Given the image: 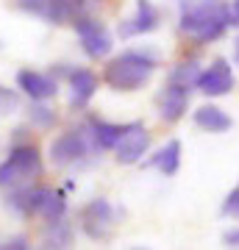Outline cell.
<instances>
[{"mask_svg": "<svg viewBox=\"0 0 239 250\" xmlns=\"http://www.w3.org/2000/svg\"><path fill=\"white\" fill-rule=\"evenodd\" d=\"M178 3H181L178 28L186 36H192L197 45L220 39L231 25V11L225 0H178Z\"/></svg>", "mask_w": 239, "mask_h": 250, "instance_id": "1", "label": "cell"}, {"mask_svg": "<svg viewBox=\"0 0 239 250\" xmlns=\"http://www.w3.org/2000/svg\"><path fill=\"white\" fill-rule=\"evenodd\" d=\"M153 70H156V56L148 50H125L117 59L106 64L103 70V81L117 92H136L151 81Z\"/></svg>", "mask_w": 239, "mask_h": 250, "instance_id": "2", "label": "cell"}, {"mask_svg": "<svg viewBox=\"0 0 239 250\" xmlns=\"http://www.w3.org/2000/svg\"><path fill=\"white\" fill-rule=\"evenodd\" d=\"M20 9L50 25H72L98 9V0H20Z\"/></svg>", "mask_w": 239, "mask_h": 250, "instance_id": "3", "label": "cell"}, {"mask_svg": "<svg viewBox=\"0 0 239 250\" xmlns=\"http://www.w3.org/2000/svg\"><path fill=\"white\" fill-rule=\"evenodd\" d=\"M42 175V156L34 145H14L9 159L0 164V189H17L25 181Z\"/></svg>", "mask_w": 239, "mask_h": 250, "instance_id": "4", "label": "cell"}, {"mask_svg": "<svg viewBox=\"0 0 239 250\" xmlns=\"http://www.w3.org/2000/svg\"><path fill=\"white\" fill-rule=\"evenodd\" d=\"M72 25H75V34H78V39H81V47H84V53H87L89 59H106V56L111 53L114 39H111L109 28L103 25L100 20H95L92 14H87V17L75 20Z\"/></svg>", "mask_w": 239, "mask_h": 250, "instance_id": "5", "label": "cell"}, {"mask_svg": "<svg viewBox=\"0 0 239 250\" xmlns=\"http://www.w3.org/2000/svg\"><path fill=\"white\" fill-rule=\"evenodd\" d=\"M111 225H114V208H111L106 197L89 200L81 208V228H84L89 239H106L111 233Z\"/></svg>", "mask_w": 239, "mask_h": 250, "instance_id": "6", "label": "cell"}, {"mask_svg": "<svg viewBox=\"0 0 239 250\" xmlns=\"http://www.w3.org/2000/svg\"><path fill=\"white\" fill-rule=\"evenodd\" d=\"M89 156V139L84 131H67V134L56 136L50 145V161L56 167H70L78 164Z\"/></svg>", "mask_w": 239, "mask_h": 250, "instance_id": "7", "label": "cell"}, {"mask_svg": "<svg viewBox=\"0 0 239 250\" xmlns=\"http://www.w3.org/2000/svg\"><path fill=\"white\" fill-rule=\"evenodd\" d=\"M192 98V83H181V81H167V86L159 92L156 106H159V117L164 123H178L186 114Z\"/></svg>", "mask_w": 239, "mask_h": 250, "instance_id": "8", "label": "cell"}, {"mask_svg": "<svg viewBox=\"0 0 239 250\" xmlns=\"http://www.w3.org/2000/svg\"><path fill=\"white\" fill-rule=\"evenodd\" d=\"M197 89L203 92L206 98H222L234 89V70L225 59H214L206 70H200L197 75Z\"/></svg>", "mask_w": 239, "mask_h": 250, "instance_id": "9", "label": "cell"}, {"mask_svg": "<svg viewBox=\"0 0 239 250\" xmlns=\"http://www.w3.org/2000/svg\"><path fill=\"white\" fill-rule=\"evenodd\" d=\"M148 147H151V134L145 131L142 123H131V128L114 145V159L117 164H136L148 153Z\"/></svg>", "mask_w": 239, "mask_h": 250, "instance_id": "10", "label": "cell"}, {"mask_svg": "<svg viewBox=\"0 0 239 250\" xmlns=\"http://www.w3.org/2000/svg\"><path fill=\"white\" fill-rule=\"evenodd\" d=\"M50 192H53V189H47V187H25V184H22V187L9 192L6 206H9L11 211H17L20 217H36V214H42V208H44V203H47Z\"/></svg>", "mask_w": 239, "mask_h": 250, "instance_id": "11", "label": "cell"}, {"mask_svg": "<svg viewBox=\"0 0 239 250\" xmlns=\"http://www.w3.org/2000/svg\"><path fill=\"white\" fill-rule=\"evenodd\" d=\"M159 22H161V14H159V9L153 6L151 0H136V11H133L128 20L120 22L117 34L123 36V39H128V36H142V34L156 31Z\"/></svg>", "mask_w": 239, "mask_h": 250, "instance_id": "12", "label": "cell"}, {"mask_svg": "<svg viewBox=\"0 0 239 250\" xmlns=\"http://www.w3.org/2000/svg\"><path fill=\"white\" fill-rule=\"evenodd\" d=\"M17 86L25 92L31 100H50L56 98V92H59V83L56 78L50 75H44V72H36V70H20L17 72Z\"/></svg>", "mask_w": 239, "mask_h": 250, "instance_id": "13", "label": "cell"}, {"mask_svg": "<svg viewBox=\"0 0 239 250\" xmlns=\"http://www.w3.org/2000/svg\"><path fill=\"white\" fill-rule=\"evenodd\" d=\"M67 81H70V106L72 108L89 106V100L98 92V75L87 67H75V70H70Z\"/></svg>", "mask_w": 239, "mask_h": 250, "instance_id": "14", "label": "cell"}, {"mask_svg": "<svg viewBox=\"0 0 239 250\" xmlns=\"http://www.w3.org/2000/svg\"><path fill=\"white\" fill-rule=\"evenodd\" d=\"M131 128V123L117 125V123H106V120H98V117H89L87 120V134L92 139V145L98 150H114V145L120 142V136Z\"/></svg>", "mask_w": 239, "mask_h": 250, "instance_id": "15", "label": "cell"}, {"mask_svg": "<svg viewBox=\"0 0 239 250\" xmlns=\"http://www.w3.org/2000/svg\"><path fill=\"white\" fill-rule=\"evenodd\" d=\"M44 228H42V245L44 248H70L72 242V233H75V228H72V223L67 220V217H56V220H44Z\"/></svg>", "mask_w": 239, "mask_h": 250, "instance_id": "16", "label": "cell"}, {"mask_svg": "<svg viewBox=\"0 0 239 250\" xmlns=\"http://www.w3.org/2000/svg\"><path fill=\"white\" fill-rule=\"evenodd\" d=\"M145 167H156L164 175H175L178 167H181V142L178 139H170L161 150H156L151 159L145 161Z\"/></svg>", "mask_w": 239, "mask_h": 250, "instance_id": "17", "label": "cell"}, {"mask_svg": "<svg viewBox=\"0 0 239 250\" xmlns=\"http://www.w3.org/2000/svg\"><path fill=\"white\" fill-rule=\"evenodd\" d=\"M192 120H195L197 128H203V131H209V134H225L231 125H234L231 117L225 114L220 106H200Z\"/></svg>", "mask_w": 239, "mask_h": 250, "instance_id": "18", "label": "cell"}, {"mask_svg": "<svg viewBox=\"0 0 239 250\" xmlns=\"http://www.w3.org/2000/svg\"><path fill=\"white\" fill-rule=\"evenodd\" d=\"M64 214H67V200H64V192H56V189H53L39 217H44V220H56V217H64Z\"/></svg>", "mask_w": 239, "mask_h": 250, "instance_id": "19", "label": "cell"}, {"mask_svg": "<svg viewBox=\"0 0 239 250\" xmlns=\"http://www.w3.org/2000/svg\"><path fill=\"white\" fill-rule=\"evenodd\" d=\"M197 62H181L178 67L170 70V81H181V83H197Z\"/></svg>", "mask_w": 239, "mask_h": 250, "instance_id": "20", "label": "cell"}, {"mask_svg": "<svg viewBox=\"0 0 239 250\" xmlns=\"http://www.w3.org/2000/svg\"><path fill=\"white\" fill-rule=\"evenodd\" d=\"M17 108H20V95L14 89H9V86L0 83V117L14 114Z\"/></svg>", "mask_w": 239, "mask_h": 250, "instance_id": "21", "label": "cell"}, {"mask_svg": "<svg viewBox=\"0 0 239 250\" xmlns=\"http://www.w3.org/2000/svg\"><path fill=\"white\" fill-rule=\"evenodd\" d=\"M31 123H36L39 128H53V123H56L53 108L42 106V100H39V106H31Z\"/></svg>", "mask_w": 239, "mask_h": 250, "instance_id": "22", "label": "cell"}, {"mask_svg": "<svg viewBox=\"0 0 239 250\" xmlns=\"http://www.w3.org/2000/svg\"><path fill=\"white\" fill-rule=\"evenodd\" d=\"M222 214L225 217H239V187L225 197V203H222Z\"/></svg>", "mask_w": 239, "mask_h": 250, "instance_id": "23", "label": "cell"}, {"mask_svg": "<svg viewBox=\"0 0 239 250\" xmlns=\"http://www.w3.org/2000/svg\"><path fill=\"white\" fill-rule=\"evenodd\" d=\"M3 248H6V250H25V248H31V245H28L25 236H11V239L6 242Z\"/></svg>", "mask_w": 239, "mask_h": 250, "instance_id": "24", "label": "cell"}, {"mask_svg": "<svg viewBox=\"0 0 239 250\" xmlns=\"http://www.w3.org/2000/svg\"><path fill=\"white\" fill-rule=\"evenodd\" d=\"M222 242L231 245V248H239V228H231V231L222 233Z\"/></svg>", "mask_w": 239, "mask_h": 250, "instance_id": "25", "label": "cell"}, {"mask_svg": "<svg viewBox=\"0 0 239 250\" xmlns=\"http://www.w3.org/2000/svg\"><path fill=\"white\" fill-rule=\"evenodd\" d=\"M228 11H231V25L239 28V0H234V3H231Z\"/></svg>", "mask_w": 239, "mask_h": 250, "instance_id": "26", "label": "cell"}, {"mask_svg": "<svg viewBox=\"0 0 239 250\" xmlns=\"http://www.w3.org/2000/svg\"><path fill=\"white\" fill-rule=\"evenodd\" d=\"M234 62L239 64V39H237V42H234Z\"/></svg>", "mask_w": 239, "mask_h": 250, "instance_id": "27", "label": "cell"}]
</instances>
